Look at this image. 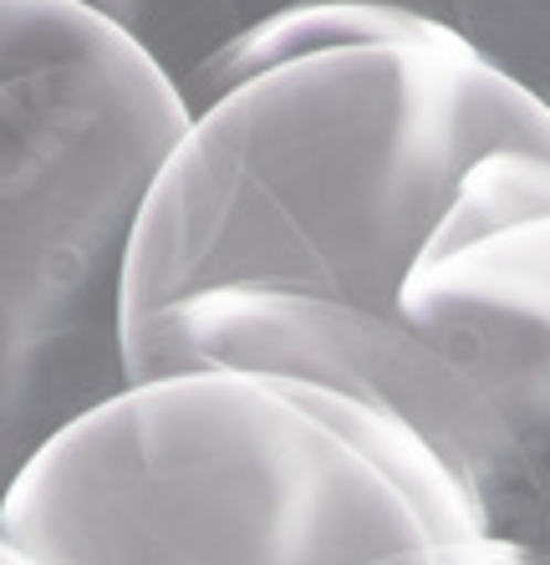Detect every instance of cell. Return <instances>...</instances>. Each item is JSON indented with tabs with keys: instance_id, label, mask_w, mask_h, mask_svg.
Here are the masks:
<instances>
[{
	"instance_id": "7",
	"label": "cell",
	"mask_w": 550,
	"mask_h": 565,
	"mask_svg": "<svg viewBox=\"0 0 550 565\" xmlns=\"http://www.w3.org/2000/svg\"><path fill=\"white\" fill-rule=\"evenodd\" d=\"M0 565H27V561H0Z\"/></svg>"
},
{
	"instance_id": "3",
	"label": "cell",
	"mask_w": 550,
	"mask_h": 565,
	"mask_svg": "<svg viewBox=\"0 0 550 565\" xmlns=\"http://www.w3.org/2000/svg\"><path fill=\"white\" fill-rule=\"evenodd\" d=\"M163 72L72 0H0V500L128 387L133 235L189 128Z\"/></svg>"
},
{
	"instance_id": "2",
	"label": "cell",
	"mask_w": 550,
	"mask_h": 565,
	"mask_svg": "<svg viewBox=\"0 0 550 565\" xmlns=\"http://www.w3.org/2000/svg\"><path fill=\"white\" fill-rule=\"evenodd\" d=\"M27 565H499L474 489L403 418L302 377L128 382L21 469Z\"/></svg>"
},
{
	"instance_id": "6",
	"label": "cell",
	"mask_w": 550,
	"mask_h": 565,
	"mask_svg": "<svg viewBox=\"0 0 550 565\" xmlns=\"http://www.w3.org/2000/svg\"><path fill=\"white\" fill-rule=\"evenodd\" d=\"M429 15L530 93L550 87V0H429Z\"/></svg>"
},
{
	"instance_id": "1",
	"label": "cell",
	"mask_w": 550,
	"mask_h": 565,
	"mask_svg": "<svg viewBox=\"0 0 550 565\" xmlns=\"http://www.w3.org/2000/svg\"><path fill=\"white\" fill-rule=\"evenodd\" d=\"M495 153H550V107L444 21L235 87L183 128L144 204L123 280L128 377H173V316L214 290L408 321V280Z\"/></svg>"
},
{
	"instance_id": "5",
	"label": "cell",
	"mask_w": 550,
	"mask_h": 565,
	"mask_svg": "<svg viewBox=\"0 0 550 565\" xmlns=\"http://www.w3.org/2000/svg\"><path fill=\"white\" fill-rule=\"evenodd\" d=\"M72 6L133 41L179 93L189 118L210 113L224 62L290 15L327 6H393L429 15V0H72Z\"/></svg>"
},
{
	"instance_id": "4",
	"label": "cell",
	"mask_w": 550,
	"mask_h": 565,
	"mask_svg": "<svg viewBox=\"0 0 550 565\" xmlns=\"http://www.w3.org/2000/svg\"><path fill=\"white\" fill-rule=\"evenodd\" d=\"M403 311L505 408L550 393V214L419 265Z\"/></svg>"
},
{
	"instance_id": "8",
	"label": "cell",
	"mask_w": 550,
	"mask_h": 565,
	"mask_svg": "<svg viewBox=\"0 0 550 565\" xmlns=\"http://www.w3.org/2000/svg\"><path fill=\"white\" fill-rule=\"evenodd\" d=\"M499 565H520V561H499Z\"/></svg>"
}]
</instances>
